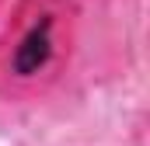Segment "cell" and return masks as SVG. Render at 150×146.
Segmentation results:
<instances>
[{
    "instance_id": "obj_1",
    "label": "cell",
    "mask_w": 150,
    "mask_h": 146,
    "mask_svg": "<svg viewBox=\"0 0 150 146\" xmlns=\"http://www.w3.org/2000/svg\"><path fill=\"white\" fill-rule=\"evenodd\" d=\"M77 0H21L0 32V98H45L70 70L77 49Z\"/></svg>"
}]
</instances>
